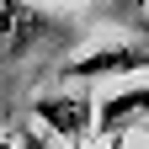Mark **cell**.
<instances>
[{
    "label": "cell",
    "instance_id": "cell-2",
    "mask_svg": "<svg viewBox=\"0 0 149 149\" xmlns=\"http://www.w3.org/2000/svg\"><path fill=\"white\" fill-rule=\"evenodd\" d=\"M69 37V22L32 0H0V59H27V53Z\"/></svg>",
    "mask_w": 149,
    "mask_h": 149
},
{
    "label": "cell",
    "instance_id": "cell-7",
    "mask_svg": "<svg viewBox=\"0 0 149 149\" xmlns=\"http://www.w3.org/2000/svg\"><path fill=\"white\" fill-rule=\"evenodd\" d=\"M144 43H149V37H144Z\"/></svg>",
    "mask_w": 149,
    "mask_h": 149
},
{
    "label": "cell",
    "instance_id": "cell-4",
    "mask_svg": "<svg viewBox=\"0 0 149 149\" xmlns=\"http://www.w3.org/2000/svg\"><path fill=\"white\" fill-rule=\"evenodd\" d=\"M139 123H149V80L112 85L107 96H96V144H107V139H128Z\"/></svg>",
    "mask_w": 149,
    "mask_h": 149
},
{
    "label": "cell",
    "instance_id": "cell-6",
    "mask_svg": "<svg viewBox=\"0 0 149 149\" xmlns=\"http://www.w3.org/2000/svg\"><path fill=\"white\" fill-rule=\"evenodd\" d=\"M0 149H16V133H6V128H0Z\"/></svg>",
    "mask_w": 149,
    "mask_h": 149
},
{
    "label": "cell",
    "instance_id": "cell-5",
    "mask_svg": "<svg viewBox=\"0 0 149 149\" xmlns=\"http://www.w3.org/2000/svg\"><path fill=\"white\" fill-rule=\"evenodd\" d=\"M16 149H64V144H53L43 128H27V133H16Z\"/></svg>",
    "mask_w": 149,
    "mask_h": 149
},
{
    "label": "cell",
    "instance_id": "cell-1",
    "mask_svg": "<svg viewBox=\"0 0 149 149\" xmlns=\"http://www.w3.org/2000/svg\"><path fill=\"white\" fill-rule=\"evenodd\" d=\"M32 123L64 149H91L96 144V96L91 91H48L32 101Z\"/></svg>",
    "mask_w": 149,
    "mask_h": 149
},
{
    "label": "cell",
    "instance_id": "cell-3",
    "mask_svg": "<svg viewBox=\"0 0 149 149\" xmlns=\"http://www.w3.org/2000/svg\"><path fill=\"white\" fill-rule=\"evenodd\" d=\"M149 43H96L80 59L64 64V85H96V80H144Z\"/></svg>",
    "mask_w": 149,
    "mask_h": 149
}]
</instances>
